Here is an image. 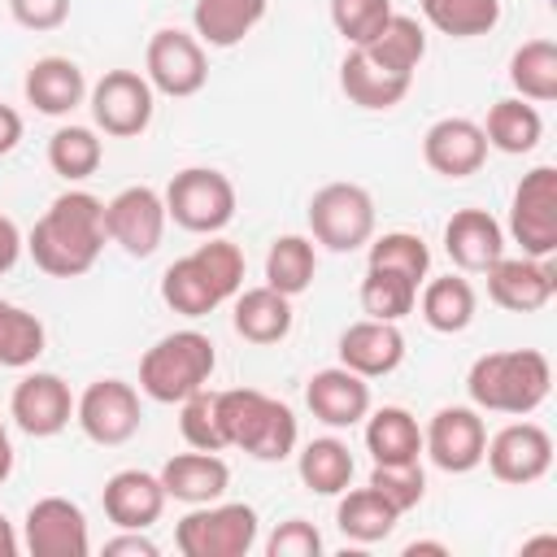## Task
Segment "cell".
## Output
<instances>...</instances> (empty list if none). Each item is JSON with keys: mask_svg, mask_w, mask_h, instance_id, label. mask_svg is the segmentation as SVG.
I'll return each instance as SVG.
<instances>
[{"mask_svg": "<svg viewBox=\"0 0 557 557\" xmlns=\"http://www.w3.org/2000/svg\"><path fill=\"white\" fill-rule=\"evenodd\" d=\"M91 117L113 139H135L152 122V83L135 70H104L91 87Z\"/></svg>", "mask_w": 557, "mask_h": 557, "instance_id": "cell-12", "label": "cell"}, {"mask_svg": "<svg viewBox=\"0 0 557 557\" xmlns=\"http://www.w3.org/2000/svg\"><path fill=\"white\" fill-rule=\"evenodd\" d=\"M244 287V252L231 239H209L161 274V300L183 318H205Z\"/></svg>", "mask_w": 557, "mask_h": 557, "instance_id": "cell-3", "label": "cell"}, {"mask_svg": "<svg viewBox=\"0 0 557 557\" xmlns=\"http://www.w3.org/2000/svg\"><path fill=\"white\" fill-rule=\"evenodd\" d=\"M157 553L161 548L148 535H139V531H126V535H117V540L104 544V557H157Z\"/></svg>", "mask_w": 557, "mask_h": 557, "instance_id": "cell-47", "label": "cell"}, {"mask_svg": "<svg viewBox=\"0 0 557 557\" xmlns=\"http://www.w3.org/2000/svg\"><path fill=\"white\" fill-rule=\"evenodd\" d=\"M422 161L444 178H470L487 161V135L470 117H440L422 135Z\"/></svg>", "mask_w": 557, "mask_h": 557, "instance_id": "cell-19", "label": "cell"}, {"mask_svg": "<svg viewBox=\"0 0 557 557\" xmlns=\"http://www.w3.org/2000/svg\"><path fill=\"white\" fill-rule=\"evenodd\" d=\"M392 13V0H331V26L344 35L348 48H366Z\"/></svg>", "mask_w": 557, "mask_h": 557, "instance_id": "cell-43", "label": "cell"}, {"mask_svg": "<svg viewBox=\"0 0 557 557\" xmlns=\"http://www.w3.org/2000/svg\"><path fill=\"white\" fill-rule=\"evenodd\" d=\"M509 235L522 248V257L557 252V170L553 165H535L522 174L509 205Z\"/></svg>", "mask_w": 557, "mask_h": 557, "instance_id": "cell-9", "label": "cell"}, {"mask_svg": "<svg viewBox=\"0 0 557 557\" xmlns=\"http://www.w3.org/2000/svg\"><path fill=\"white\" fill-rule=\"evenodd\" d=\"M218 366L213 339L200 331H170L139 357V392L157 405H178L209 383Z\"/></svg>", "mask_w": 557, "mask_h": 557, "instance_id": "cell-5", "label": "cell"}, {"mask_svg": "<svg viewBox=\"0 0 557 557\" xmlns=\"http://www.w3.org/2000/svg\"><path fill=\"white\" fill-rule=\"evenodd\" d=\"M509 83L531 104L557 100V44L553 39H527L509 57Z\"/></svg>", "mask_w": 557, "mask_h": 557, "instance_id": "cell-33", "label": "cell"}, {"mask_svg": "<svg viewBox=\"0 0 557 557\" xmlns=\"http://www.w3.org/2000/svg\"><path fill=\"white\" fill-rule=\"evenodd\" d=\"M100 161H104V144L96 139L91 126H61V131H52V139H48V165L65 183L91 178L100 170Z\"/></svg>", "mask_w": 557, "mask_h": 557, "instance_id": "cell-37", "label": "cell"}, {"mask_svg": "<svg viewBox=\"0 0 557 557\" xmlns=\"http://www.w3.org/2000/svg\"><path fill=\"white\" fill-rule=\"evenodd\" d=\"M313 270H318V257L305 235H278L265 252V287L283 296H300L313 283Z\"/></svg>", "mask_w": 557, "mask_h": 557, "instance_id": "cell-36", "label": "cell"}, {"mask_svg": "<svg viewBox=\"0 0 557 557\" xmlns=\"http://www.w3.org/2000/svg\"><path fill=\"white\" fill-rule=\"evenodd\" d=\"M396 518H400V513H396L370 483L357 487V492L344 487V500H339V509H335L339 531H344L348 540H357V544H379V540H387L392 527H396Z\"/></svg>", "mask_w": 557, "mask_h": 557, "instance_id": "cell-35", "label": "cell"}, {"mask_svg": "<svg viewBox=\"0 0 557 557\" xmlns=\"http://www.w3.org/2000/svg\"><path fill=\"white\" fill-rule=\"evenodd\" d=\"M161 487H165V500H183V505H209L218 500L226 487H231V466L218 457V453H174L165 466H161Z\"/></svg>", "mask_w": 557, "mask_h": 557, "instance_id": "cell-24", "label": "cell"}, {"mask_svg": "<svg viewBox=\"0 0 557 557\" xmlns=\"http://www.w3.org/2000/svg\"><path fill=\"white\" fill-rule=\"evenodd\" d=\"M370 265L374 270H396V274H405V278H413L422 287L426 270H431V248L413 231H387V235H379L370 244Z\"/></svg>", "mask_w": 557, "mask_h": 557, "instance_id": "cell-41", "label": "cell"}, {"mask_svg": "<svg viewBox=\"0 0 557 557\" xmlns=\"http://www.w3.org/2000/svg\"><path fill=\"white\" fill-rule=\"evenodd\" d=\"M483 135H487V148L496 152H509V157H522L540 144L544 135V117L531 100L522 96H505L487 109V122H483Z\"/></svg>", "mask_w": 557, "mask_h": 557, "instance_id": "cell-29", "label": "cell"}, {"mask_svg": "<svg viewBox=\"0 0 557 557\" xmlns=\"http://www.w3.org/2000/svg\"><path fill=\"white\" fill-rule=\"evenodd\" d=\"M409 74H392L383 70L379 61H370L361 48H348L344 65H339V87L352 104L370 109V113H383V109H396L405 96H409Z\"/></svg>", "mask_w": 557, "mask_h": 557, "instance_id": "cell-25", "label": "cell"}, {"mask_svg": "<svg viewBox=\"0 0 557 557\" xmlns=\"http://www.w3.org/2000/svg\"><path fill=\"white\" fill-rule=\"evenodd\" d=\"M265 17V0H196L191 26L209 48H235Z\"/></svg>", "mask_w": 557, "mask_h": 557, "instance_id": "cell-28", "label": "cell"}, {"mask_svg": "<svg viewBox=\"0 0 557 557\" xmlns=\"http://www.w3.org/2000/svg\"><path fill=\"white\" fill-rule=\"evenodd\" d=\"M26 100L48 113V117H61V113H74L87 96V78L83 70L70 61V57H39L30 70H26V83H22Z\"/></svg>", "mask_w": 557, "mask_h": 557, "instance_id": "cell-26", "label": "cell"}, {"mask_svg": "<svg viewBox=\"0 0 557 557\" xmlns=\"http://www.w3.org/2000/svg\"><path fill=\"white\" fill-rule=\"evenodd\" d=\"M161 200H165V218H174L183 231L196 235H218L235 218V183L209 165L178 170Z\"/></svg>", "mask_w": 557, "mask_h": 557, "instance_id": "cell-7", "label": "cell"}, {"mask_svg": "<svg viewBox=\"0 0 557 557\" xmlns=\"http://www.w3.org/2000/svg\"><path fill=\"white\" fill-rule=\"evenodd\" d=\"M422 17L453 39H474L487 35L500 22V0H418Z\"/></svg>", "mask_w": 557, "mask_h": 557, "instance_id": "cell-38", "label": "cell"}, {"mask_svg": "<svg viewBox=\"0 0 557 557\" xmlns=\"http://www.w3.org/2000/svg\"><path fill=\"white\" fill-rule=\"evenodd\" d=\"M174 544L183 557H244L257 544V509L244 500L191 505V513L174 527Z\"/></svg>", "mask_w": 557, "mask_h": 557, "instance_id": "cell-6", "label": "cell"}, {"mask_svg": "<svg viewBox=\"0 0 557 557\" xmlns=\"http://www.w3.org/2000/svg\"><path fill=\"white\" fill-rule=\"evenodd\" d=\"M418 305V283L396 274V270H374L366 265V278H361V309L366 318H379V322H400L405 313H413Z\"/></svg>", "mask_w": 557, "mask_h": 557, "instance_id": "cell-40", "label": "cell"}, {"mask_svg": "<svg viewBox=\"0 0 557 557\" xmlns=\"http://www.w3.org/2000/svg\"><path fill=\"white\" fill-rule=\"evenodd\" d=\"M9 13L26 30H57L70 17V0H9Z\"/></svg>", "mask_w": 557, "mask_h": 557, "instance_id": "cell-46", "label": "cell"}, {"mask_svg": "<svg viewBox=\"0 0 557 557\" xmlns=\"http://www.w3.org/2000/svg\"><path fill=\"white\" fill-rule=\"evenodd\" d=\"M483 461L500 483H535L553 470V435L540 422H509L487 440Z\"/></svg>", "mask_w": 557, "mask_h": 557, "instance_id": "cell-15", "label": "cell"}, {"mask_svg": "<svg viewBox=\"0 0 557 557\" xmlns=\"http://www.w3.org/2000/svg\"><path fill=\"white\" fill-rule=\"evenodd\" d=\"M13 474V444H9V431H4V422H0V483Z\"/></svg>", "mask_w": 557, "mask_h": 557, "instance_id": "cell-51", "label": "cell"}, {"mask_svg": "<svg viewBox=\"0 0 557 557\" xmlns=\"http://www.w3.org/2000/svg\"><path fill=\"white\" fill-rule=\"evenodd\" d=\"M44 344H48L44 322H39L30 309H22V305L0 300V366L26 370V366L39 361Z\"/></svg>", "mask_w": 557, "mask_h": 557, "instance_id": "cell-39", "label": "cell"}, {"mask_svg": "<svg viewBox=\"0 0 557 557\" xmlns=\"http://www.w3.org/2000/svg\"><path fill=\"white\" fill-rule=\"evenodd\" d=\"M400 361H405V335L396 331V322L361 318L339 335V366H348L361 379L392 374Z\"/></svg>", "mask_w": 557, "mask_h": 557, "instance_id": "cell-21", "label": "cell"}, {"mask_svg": "<svg viewBox=\"0 0 557 557\" xmlns=\"http://www.w3.org/2000/svg\"><path fill=\"white\" fill-rule=\"evenodd\" d=\"M265 553H270V557H318V553H322V535H318L313 522L287 518V522H278V531L265 540Z\"/></svg>", "mask_w": 557, "mask_h": 557, "instance_id": "cell-45", "label": "cell"}, {"mask_svg": "<svg viewBox=\"0 0 557 557\" xmlns=\"http://www.w3.org/2000/svg\"><path fill=\"white\" fill-rule=\"evenodd\" d=\"M178 431L191 448H205V453H222L226 440H222V426H218V405H213V392H191L187 400H178Z\"/></svg>", "mask_w": 557, "mask_h": 557, "instance_id": "cell-44", "label": "cell"}, {"mask_svg": "<svg viewBox=\"0 0 557 557\" xmlns=\"http://www.w3.org/2000/svg\"><path fill=\"white\" fill-rule=\"evenodd\" d=\"M9 413H13V422H17L26 435L48 440V435L65 431V426H70V418H74V396H70V383H65L61 374L35 370V374H26V379L13 387Z\"/></svg>", "mask_w": 557, "mask_h": 557, "instance_id": "cell-18", "label": "cell"}, {"mask_svg": "<svg viewBox=\"0 0 557 557\" xmlns=\"http://www.w3.org/2000/svg\"><path fill=\"white\" fill-rule=\"evenodd\" d=\"M370 487H374L396 513H409V509L426 496L422 461H374V470H370Z\"/></svg>", "mask_w": 557, "mask_h": 557, "instance_id": "cell-42", "label": "cell"}, {"mask_svg": "<svg viewBox=\"0 0 557 557\" xmlns=\"http://www.w3.org/2000/svg\"><path fill=\"white\" fill-rule=\"evenodd\" d=\"M366 448L374 461H418L422 457V431L418 418L400 405H383L366 418Z\"/></svg>", "mask_w": 557, "mask_h": 557, "instance_id": "cell-31", "label": "cell"}, {"mask_svg": "<svg viewBox=\"0 0 557 557\" xmlns=\"http://www.w3.org/2000/svg\"><path fill=\"white\" fill-rule=\"evenodd\" d=\"M466 392H470L474 409L527 418V413H535L548 400V392H553V366L535 348L483 352L470 366V374H466Z\"/></svg>", "mask_w": 557, "mask_h": 557, "instance_id": "cell-2", "label": "cell"}, {"mask_svg": "<svg viewBox=\"0 0 557 557\" xmlns=\"http://www.w3.org/2000/svg\"><path fill=\"white\" fill-rule=\"evenodd\" d=\"M418 553H440V557H444L448 548H444V544H426V540H422V544H409V548H405V557H418Z\"/></svg>", "mask_w": 557, "mask_h": 557, "instance_id": "cell-52", "label": "cell"}, {"mask_svg": "<svg viewBox=\"0 0 557 557\" xmlns=\"http://www.w3.org/2000/svg\"><path fill=\"white\" fill-rule=\"evenodd\" d=\"M483 274H487V296L509 313H535L557 292V270L548 257H500Z\"/></svg>", "mask_w": 557, "mask_h": 557, "instance_id": "cell-17", "label": "cell"}, {"mask_svg": "<svg viewBox=\"0 0 557 557\" xmlns=\"http://www.w3.org/2000/svg\"><path fill=\"white\" fill-rule=\"evenodd\" d=\"M17 553V531H13V522L0 513V557H13Z\"/></svg>", "mask_w": 557, "mask_h": 557, "instance_id": "cell-50", "label": "cell"}, {"mask_svg": "<svg viewBox=\"0 0 557 557\" xmlns=\"http://www.w3.org/2000/svg\"><path fill=\"white\" fill-rule=\"evenodd\" d=\"M17 252H22V235H17L13 218L0 213V274H9L17 265Z\"/></svg>", "mask_w": 557, "mask_h": 557, "instance_id": "cell-48", "label": "cell"}, {"mask_svg": "<svg viewBox=\"0 0 557 557\" xmlns=\"http://www.w3.org/2000/svg\"><path fill=\"white\" fill-rule=\"evenodd\" d=\"M370 61H379L383 70H392V74H409L413 78V70H418V61L426 57V30L418 26V17H409V13H392L387 22H383V30L361 48Z\"/></svg>", "mask_w": 557, "mask_h": 557, "instance_id": "cell-32", "label": "cell"}, {"mask_svg": "<svg viewBox=\"0 0 557 557\" xmlns=\"http://www.w3.org/2000/svg\"><path fill=\"white\" fill-rule=\"evenodd\" d=\"M104 239V200H96L91 191H61L30 226L26 248L44 274L78 278L96 265Z\"/></svg>", "mask_w": 557, "mask_h": 557, "instance_id": "cell-1", "label": "cell"}, {"mask_svg": "<svg viewBox=\"0 0 557 557\" xmlns=\"http://www.w3.org/2000/svg\"><path fill=\"white\" fill-rule=\"evenodd\" d=\"M235 331L248 344H278L292 331V296L274 292V287H239L235 292Z\"/></svg>", "mask_w": 557, "mask_h": 557, "instance_id": "cell-27", "label": "cell"}, {"mask_svg": "<svg viewBox=\"0 0 557 557\" xmlns=\"http://www.w3.org/2000/svg\"><path fill=\"white\" fill-rule=\"evenodd\" d=\"M26 548L30 557H87V518L74 500L65 496H44L26 509Z\"/></svg>", "mask_w": 557, "mask_h": 557, "instance_id": "cell-16", "label": "cell"}, {"mask_svg": "<svg viewBox=\"0 0 557 557\" xmlns=\"http://www.w3.org/2000/svg\"><path fill=\"white\" fill-rule=\"evenodd\" d=\"M309 231L331 252H352L374 235V200L357 183H326L309 200Z\"/></svg>", "mask_w": 557, "mask_h": 557, "instance_id": "cell-8", "label": "cell"}, {"mask_svg": "<svg viewBox=\"0 0 557 557\" xmlns=\"http://www.w3.org/2000/svg\"><path fill=\"white\" fill-rule=\"evenodd\" d=\"M144 78L161 96H174V100L196 96L209 83L205 44L196 35H187V30H174V26L157 30L148 39V52H144Z\"/></svg>", "mask_w": 557, "mask_h": 557, "instance_id": "cell-10", "label": "cell"}, {"mask_svg": "<svg viewBox=\"0 0 557 557\" xmlns=\"http://www.w3.org/2000/svg\"><path fill=\"white\" fill-rule=\"evenodd\" d=\"M444 252L457 270L483 274L492 261L505 257V231L487 209H457L444 226Z\"/></svg>", "mask_w": 557, "mask_h": 557, "instance_id": "cell-23", "label": "cell"}, {"mask_svg": "<svg viewBox=\"0 0 557 557\" xmlns=\"http://www.w3.org/2000/svg\"><path fill=\"white\" fill-rule=\"evenodd\" d=\"M305 405L326 426H357L370 413V383L348 366H326L305 383Z\"/></svg>", "mask_w": 557, "mask_h": 557, "instance_id": "cell-20", "label": "cell"}, {"mask_svg": "<svg viewBox=\"0 0 557 557\" xmlns=\"http://www.w3.org/2000/svg\"><path fill=\"white\" fill-rule=\"evenodd\" d=\"M17 139H22V113H17V109H9V104H0V157H4V152H13V148H17Z\"/></svg>", "mask_w": 557, "mask_h": 557, "instance_id": "cell-49", "label": "cell"}, {"mask_svg": "<svg viewBox=\"0 0 557 557\" xmlns=\"http://www.w3.org/2000/svg\"><path fill=\"white\" fill-rule=\"evenodd\" d=\"M487 448V426L479 418V409L470 405H444L431 413L426 431H422V453L444 470V474H466L483 461Z\"/></svg>", "mask_w": 557, "mask_h": 557, "instance_id": "cell-13", "label": "cell"}, {"mask_svg": "<svg viewBox=\"0 0 557 557\" xmlns=\"http://www.w3.org/2000/svg\"><path fill=\"white\" fill-rule=\"evenodd\" d=\"M104 235L131 257H152L165 235V200L152 187H122L104 205Z\"/></svg>", "mask_w": 557, "mask_h": 557, "instance_id": "cell-14", "label": "cell"}, {"mask_svg": "<svg viewBox=\"0 0 557 557\" xmlns=\"http://www.w3.org/2000/svg\"><path fill=\"white\" fill-rule=\"evenodd\" d=\"M213 405L226 448H244L257 461H283L296 448V413L283 400L257 387H231L213 392Z\"/></svg>", "mask_w": 557, "mask_h": 557, "instance_id": "cell-4", "label": "cell"}, {"mask_svg": "<svg viewBox=\"0 0 557 557\" xmlns=\"http://www.w3.org/2000/svg\"><path fill=\"white\" fill-rule=\"evenodd\" d=\"M418 309H422V322L440 335H457L474 322V287L461 278V274H444V278H431L422 283V296H418Z\"/></svg>", "mask_w": 557, "mask_h": 557, "instance_id": "cell-30", "label": "cell"}, {"mask_svg": "<svg viewBox=\"0 0 557 557\" xmlns=\"http://www.w3.org/2000/svg\"><path fill=\"white\" fill-rule=\"evenodd\" d=\"M139 392L122 379H96L87 383V392L74 400V422L83 426V435L91 444L117 448L139 431Z\"/></svg>", "mask_w": 557, "mask_h": 557, "instance_id": "cell-11", "label": "cell"}, {"mask_svg": "<svg viewBox=\"0 0 557 557\" xmlns=\"http://www.w3.org/2000/svg\"><path fill=\"white\" fill-rule=\"evenodd\" d=\"M296 470H300V483H305L309 492H318V496H339V492L352 483V453H348L344 440L322 435V440H309V444L300 448Z\"/></svg>", "mask_w": 557, "mask_h": 557, "instance_id": "cell-34", "label": "cell"}, {"mask_svg": "<svg viewBox=\"0 0 557 557\" xmlns=\"http://www.w3.org/2000/svg\"><path fill=\"white\" fill-rule=\"evenodd\" d=\"M100 505H104V513H109L113 527H122V531H144V527H152V522L161 518V509H165V487H161V479L148 474V470H117V474H109V483H104V492H100Z\"/></svg>", "mask_w": 557, "mask_h": 557, "instance_id": "cell-22", "label": "cell"}]
</instances>
